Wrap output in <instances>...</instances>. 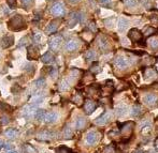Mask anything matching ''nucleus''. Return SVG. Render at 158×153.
<instances>
[{
    "label": "nucleus",
    "mask_w": 158,
    "mask_h": 153,
    "mask_svg": "<svg viewBox=\"0 0 158 153\" xmlns=\"http://www.w3.org/2000/svg\"><path fill=\"white\" fill-rule=\"evenodd\" d=\"M9 122H10V118H9L8 116H2L0 118V123L1 124H8Z\"/></svg>",
    "instance_id": "obj_40"
},
{
    "label": "nucleus",
    "mask_w": 158,
    "mask_h": 153,
    "mask_svg": "<svg viewBox=\"0 0 158 153\" xmlns=\"http://www.w3.org/2000/svg\"><path fill=\"white\" fill-rule=\"evenodd\" d=\"M62 136H64L65 139H70V138H72L73 136V132L72 130H71V127L70 126H66L64 129V132H62Z\"/></svg>",
    "instance_id": "obj_26"
},
{
    "label": "nucleus",
    "mask_w": 158,
    "mask_h": 153,
    "mask_svg": "<svg viewBox=\"0 0 158 153\" xmlns=\"http://www.w3.org/2000/svg\"><path fill=\"white\" fill-rule=\"evenodd\" d=\"M62 42V38L60 35H53L48 41V45H50V47H51L53 51H57L59 49V46H60Z\"/></svg>",
    "instance_id": "obj_7"
},
{
    "label": "nucleus",
    "mask_w": 158,
    "mask_h": 153,
    "mask_svg": "<svg viewBox=\"0 0 158 153\" xmlns=\"http://www.w3.org/2000/svg\"><path fill=\"white\" fill-rule=\"evenodd\" d=\"M87 92H88V94H90V95H97V94H99L100 89L97 85H93V86L87 88Z\"/></svg>",
    "instance_id": "obj_28"
},
{
    "label": "nucleus",
    "mask_w": 158,
    "mask_h": 153,
    "mask_svg": "<svg viewBox=\"0 0 158 153\" xmlns=\"http://www.w3.org/2000/svg\"><path fill=\"white\" fill-rule=\"evenodd\" d=\"M98 140H99V134L97 132H89L86 136V141L89 145H95Z\"/></svg>",
    "instance_id": "obj_12"
},
{
    "label": "nucleus",
    "mask_w": 158,
    "mask_h": 153,
    "mask_svg": "<svg viewBox=\"0 0 158 153\" xmlns=\"http://www.w3.org/2000/svg\"><path fill=\"white\" fill-rule=\"evenodd\" d=\"M87 125V119L85 118V117H79L78 119H76V122H75V126H76V129L78 130H84L85 129V126Z\"/></svg>",
    "instance_id": "obj_18"
},
{
    "label": "nucleus",
    "mask_w": 158,
    "mask_h": 153,
    "mask_svg": "<svg viewBox=\"0 0 158 153\" xmlns=\"http://www.w3.org/2000/svg\"><path fill=\"white\" fill-rule=\"evenodd\" d=\"M88 28L91 30V31H93V32L97 31V25L95 24V23H90V24H89V26H88Z\"/></svg>",
    "instance_id": "obj_43"
},
{
    "label": "nucleus",
    "mask_w": 158,
    "mask_h": 153,
    "mask_svg": "<svg viewBox=\"0 0 158 153\" xmlns=\"http://www.w3.org/2000/svg\"><path fill=\"white\" fill-rule=\"evenodd\" d=\"M32 34H33V41H35V43H39L41 40V33L39 31H33Z\"/></svg>",
    "instance_id": "obj_35"
},
{
    "label": "nucleus",
    "mask_w": 158,
    "mask_h": 153,
    "mask_svg": "<svg viewBox=\"0 0 158 153\" xmlns=\"http://www.w3.org/2000/svg\"><path fill=\"white\" fill-rule=\"evenodd\" d=\"M69 88H70L69 81H62V83H60V85H59V89H60L62 91H67V90H69Z\"/></svg>",
    "instance_id": "obj_32"
},
{
    "label": "nucleus",
    "mask_w": 158,
    "mask_h": 153,
    "mask_svg": "<svg viewBox=\"0 0 158 153\" xmlns=\"http://www.w3.org/2000/svg\"><path fill=\"white\" fill-rule=\"evenodd\" d=\"M116 113H117V116H124L125 113H126V111H127V108L125 107V106H119V107H117L116 108Z\"/></svg>",
    "instance_id": "obj_34"
},
{
    "label": "nucleus",
    "mask_w": 158,
    "mask_h": 153,
    "mask_svg": "<svg viewBox=\"0 0 158 153\" xmlns=\"http://www.w3.org/2000/svg\"><path fill=\"white\" fill-rule=\"evenodd\" d=\"M118 125H119V132H121V134L125 137H128L132 133V131H134V122H126V123L118 124Z\"/></svg>",
    "instance_id": "obj_6"
},
{
    "label": "nucleus",
    "mask_w": 158,
    "mask_h": 153,
    "mask_svg": "<svg viewBox=\"0 0 158 153\" xmlns=\"http://www.w3.org/2000/svg\"><path fill=\"white\" fill-rule=\"evenodd\" d=\"M4 148L5 149H11V148H12V145H11V143H4Z\"/></svg>",
    "instance_id": "obj_48"
},
{
    "label": "nucleus",
    "mask_w": 158,
    "mask_h": 153,
    "mask_svg": "<svg viewBox=\"0 0 158 153\" xmlns=\"http://www.w3.org/2000/svg\"><path fill=\"white\" fill-rule=\"evenodd\" d=\"M40 54H39V49L36 46L31 45L27 48V59L28 60H36L39 58Z\"/></svg>",
    "instance_id": "obj_9"
},
{
    "label": "nucleus",
    "mask_w": 158,
    "mask_h": 153,
    "mask_svg": "<svg viewBox=\"0 0 158 153\" xmlns=\"http://www.w3.org/2000/svg\"><path fill=\"white\" fill-rule=\"evenodd\" d=\"M158 101V97L155 94H148L146 97H144V102L148 105H154L156 104Z\"/></svg>",
    "instance_id": "obj_22"
},
{
    "label": "nucleus",
    "mask_w": 158,
    "mask_h": 153,
    "mask_svg": "<svg viewBox=\"0 0 158 153\" xmlns=\"http://www.w3.org/2000/svg\"><path fill=\"white\" fill-rule=\"evenodd\" d=\"M114 64L118 67V69H125L128 67V60L123 56H117L114 59Z\"/></svg>",
    "instance_id": "obj_11"
},
{
    "label": "nucleus",
    "mask_w": 158,
    "mask_h": 153,
    "mask_svg": "<svg viewBox=\"0 0 158 153\" xmlns=\"http://www.w3.org/2000/svg\"><path fill=\"white\" fill-rule=\"evenodd\" d=\"M50 10H51V13L56 17H62L65 15V12H66L65 4L62 1H56V2H54Z\"/></svg>",
    "instance_id": "obj_2"
},
{
    "label": "nucleus",
    "mask_w": 158,
    "mask_h": 153,
    "mask_svg": "<svg viewBox=\"0 0 158 153\" xmlns=\"http://www.w3.org/2000/svg\"><path fill=\"white\" fill-rule=\"evenodd\" d=\"M128 26H129L128 20H127L126 18H124V17H121L119 20H118V30H119L121 32H124V31L128 28Z\"/></svg>",
    "instance_id": "obj_21"
},
{
    "label": "nucleus",
    "mask_w": 158,
    "mask_h": 153,
    "mask_svg": "<svg viewBox=\"0 0 158 153\" xmlns=\"http://www.w3.org/2000/svg\"><path fill=\"white\" fill-rule=\"evenodd\" d=\"M154 146H155V149L158 151V137L155 139V141H154Z\"/></svg>",
    "instance_id": "obj_47"
},
{
    "label": "nucleus",
    "mask_w": 158,
    "mask_h": 153,
    "mask_svg": "<svg viewBox=\"0 0 158 153\" xmlns=\"http://www.w3.org/2000/svg\"><path fill=\"white\" fill-rule=\"evenodd\" d=\"M154 31H155V29H154L153 27H148V28H145V30H144L145 35H151V34H153Z\"/></svg>",
    "instance_id": "obj_41"
},
{
    "label": "nucleus",
    "mask_w": 158,
    "mask_h": 153,
    "mask_svg": "<svg viewBox=\"0 0 158 153\" xmlns=\"http://www.w3.org/2000/svg\"><path fill=\"white\" fill-rule=\"evenodd\" d=\"M112 118H113L112 111H105L103 115H101L100 117H98V118L95 120V123H96L97 125H100V126L105 125V124H108L111 120H112Z\"/></svg>",
    "instance_id": "obj_4"
},
{
    "label": "nucleus",
    "mask_w": 158,
    "mask_h": 153,
    "mask_svg": "<svg viewBox=\"0 0 158 153\" xmlns=\"http://www.w3.org/2000/svg\"><path fill=\"white\" fill-rule=\"evenodd\" d=\"M128 38L134 42V43H139L141 45H144V40H143V33L140 31L139 29H136V28H132V29L129 30L128 33Z\"/></svg>",
    "instance_id": "obj_3"
},
{
    "label": "nucleus",
    "mask_w": 158,
    "mask_h": 153,
    "mask_svg": "<svg viewBox=\"0 0 158 153\" xmlns=\"http://www.w3.org/2000/svg\"><path fill=\"white\" fill-rule=\"evenodd\" d=\"M148 44L153 51H158V35H153L148 40Z\"/></svg>",
    "instance_id": "obj_19"
},
{
    "label": "nucleus",
    "mask_w": 158,
    "mask_h": 153,
    "mask_svg": "<svg viewBox=\"0 0 158 153\" xmlns=\"http://www.w3.org/2000/svg\"><path fill=\"white\" fill-rule=\"evenodd\" d=\"M0 108H1V109H11V107L10 106H8V105H5L4 103H0Z\"/></svg>",
    "instance_id": "obj_46"
},
{
    "label": "nucleus",
    "mask_w": 158,
    "mask_h": 153,
    "mask_svg": "<svg viewBox=\"0 0 158 153\" xmlns=\"http://www.w3.org/2000/svg\"><path fill=\"white\" fill-rule=\"evenodd\" d=\"M21 4L25 10H29L33 4V0H21Z\"/></svg>",
    "instance_id": "obj_30"
},
{
    "label": "nucleus",
    "mask_w": 158,
    "mask_h": 153,
    "mask_svg": "<svg viewBox=\"0 0 158 153\" xmlns=\"http://www.w3.org/2000/svg\"><path fill=\"white\" fill-rule=\"evenodd\" d=\"M123 1L127 7H134L137 4V0H123Z\"/></svg>",
    "instance_id": "obj_36"
},
{
    "label": "nucleus",
    "mask_w": 158,
    "mask_h": 153,
    "mask_svg": "<svg viewBox=\"0 0 158 153\" xmlns=\"http://www.w3.org/2000/svg\"><path fill=\"white\" fill-rule=\"evenodd\" d=\"M9 153H16V152H14V151H13V152H9Z\"/></svg>",
    "instance_id": "obj_52"
},
{
    "label": "nucleus",
    "mask_w": 158,
    "mask_h": 153,
    "mask_svg": "<svg viewBox=\"0 0 158 153\" xmlns=\"http://www.w3.org/2000/svg\"><path fill=\"white\" fill-rule=\"evenodd\" d=\"M58 26H59L58 20H52V22L46 26V33L52 34V33L56 32L57 29H58Z\"/></svg>",
    "instance_id": "obj_15"
},
{
    "label": "nucleus",
    "mask_w": 158,
    "mask_h": 153,
    "mask_svg": "<svg viewBox=\"0 0 158 153\" xmlns=\"http://www.w3.org/2000/svg\"><path fill=\"white\" fill-rule=\"evenodd\" d=\"M54 136V133L50 131H41L39 134H38V139L40 140H50L52 139Z\"/></svg>",
    "instance_id": "obj_17"
},
{
    "label": "nucleus",
    "mask_w": 158,
    "mask_h": 153,
    "mask_svg": "<svg viewBox=\"0 0 158 153\" xmlns=\"http://www.w3.org/2000/svg\"><path fill=\"white\" fill-rule=\"evenodd\" d=\"M97 108V103L93 100H85L84 101V110L86 115H91Z\"/></svg>",
    "instance_id": "obj_8"
},
{
    "label": "nucleus",
    "mask_w": 158,
    "mask_h": 153,
    "mask_svg": "<svg viewBox=\"0 0 158 153\" xmlns=\"http://www.w3.org/2000/svg\"><path fill=\"white\" fill-rule=\"evenodd\" d=\"M69 1L71 3H78V2H80V0H69Z\"/></svg>",
    "instance_id": "obj_51"
},
{
    "label": "nucleus",
    "mask_w": 158,
    "mask_h": 153,
    "mask_svg": "<svg viewBox=\"0 0 158 153\" xmlns=\"http://www.w3.org/2000/svg\"><path fill=\"white\" fill-rule=\"evenodd\" d=\"M134 153H145V152L143 150H141V149H138V150L134 151Z\"/></svg>",
    "instance_id": "obj_49"
},
{
    "label": "nucleus",
    "mask_w": 158,
    "mask_h": 153,
    "mask_svg": "<svg viewBox=\"0 0 158 153\" xmlns=\"http://www.w3.org/2000/svg\"><path fill=\"white\" fill-rule=\"evenodd\" d=\"M14 44V37L12 34H7L4 35L2 39H1V42H0V45L2 48H9Z\"/></svg>",
    "instance_id": "obj_10"
},
{
    "label": "nucleus",
    "mask_w": 158,
    "mask_h": 153,
    "mask_svg": "<svg viewBox=\"0 0 158 153\" xmlns=\"http://www.w3.org/2000/svg\"><path fill=\"white\" fill-rule=\"evenodd\" d=\"M141 113H142V106L139 104L134 105L131 109V115L134 116V117H138V116H140Z\"/></svg>",
    "instance_id": "obj_27"
},
{
    "label": "nucleus",
    "mask_w": 158,
    "mask_h": 153,
    "mask_svg": "<svg viewBox=\"0 0 158 153\" xmlns=\"http://www.w3.org/2000/svg\"><path fill=\"white\" fill-rule=\"evenodd\" d=\"M71 102H72L73 104L78 105V106H81V105L84 103V99H83V97H82V94H81L80 92H76V93L72 97V99H71Z\"/></svg>",
    "instance_id": "obj_20"
},
{
    "label": "nucleus",
    "mask_w": 158,
    "mask_h": 153,
    "mask_svg": "<svg viewBox=\"0 0 158 153\" xmlns=\"http://www.w3.org/2000/svg\"><path fill=\"white\" fill-rule=\"evenodd\" d=\"M26 71L27 72H29L30 74H33L36 72V67L32 64H27L26 65Z\"/></svg>",
    "instance_id": "obj_38"
},
{
    "label": "nucleus",
    "mask_w": 158,
    "mask_h": 153,
    "mask_svg": "<svg viewBox=\"0 0 158 153\" xmlns=\"http://www.w3.org/2000/svg\"><path fill=\"white\" fill-rule=\"evenodd\" d=\"M44 116H45V110H43V109H38V110H36L35 118L37 119V120L43 121V119H44Z\"/></svg>",
    "instance_id": "obj_29"
},
{
    "label": "nucleus",
    "mask_w": 158,
    "mask_h": 153,
    "mask_svg": "<svg viewBox=\"0 0 158 153\" xmlns=\"http://www.w3.org/2000/svg\"><path fill=\"white\" fill-rule=\"evenodd\" d=\"M158 76V73L155 69L152 67H146L144 71V78L145 79H152V78H156Z\"/></svg>",
    "instance_id": "obj_16"
},
{
    "label": "nucleus",
    "mask_w": 158,
    "mask_h": 153,
    "mask_svg": "<svg viewBox=\"0 0 158 153\" xmlns=\"http://www.w3.org/2000/svg\"><path fill=\"white\" fill-rule=\"evenodd\" d=\"M57 119H58V115L56 113H54V111H50V113H45L43 121L45 123H54Z\"/></svg>",
    "instance_id": "obj_14"
},
{
    "label": "nucleus",
    "mask_w": 158,
    "mask_h": 153,
    "mask_svg": "<svg viewBox=\"0 0 158 153\" xmlns=\"http://www.w3.org/2000/svg\"><path fill=\"white\" fill-rule=\"evenodd\" d=\"M79 47V42L78 40H75V39H72V40H69L66 43V45H65V49L67 51H75V49H78Z\"/></svg>",
    "instance_id": "obj_13"
},
{
    "label": "nucleus",
    "mask_w": 158,
    "mask_h": 153,
    "mask_svg": "<svg viewBox=\"0 0 158 153\" xmlns=\"http://www.w3.org/2000/svg\"><path fill=\"white\" fill-rule=\"evenodd\" d=\"M50 75H51L53 78L56 77V75H57V71H56V69H54V67H53V69H52V70H51V72H50Z\"/></svg>",
    "instance_id": "obj_45"
},
{
    "label": "nucleus",
    "mask_w": 158,
    "mask_h": 153,
    "mask_svg": "<svg viewBox=\"0 0 158 153\" xmlns=\"http://www.w3.org/2000/svg\"><path fill=\"white\" fill-rule=\"evenodd\" d=\"M35 85L37 87H43L45 85V81H44L43 78H39V79H37V81H35Z\"/></svg>",
    "instance_id": "obj_39"
},
{
    "label": "nucleus",
    "mask_w": 158,
    "mask_h": 153,
    "mask_svg": "<svg viewBox=\"0 0 158 153\" xmlns=\"http://www.w3.org/2000/svg\"><path fill=\"white\" fill-rule=\"evenodd\" d=\"M157 132H158V130H157Z\"/></svg>",
    "instance_id": "obj_54"
},
{
    "label": "nucleus",
    "mask_w": 158,
    "mask_h": 153,
    "mask_svg": "<svg viewBox=\"0 0 158 153\" xmlns=\"http://www.w3.org/2000/svg\"><path fill=\"white\" fill-rule=\"evenodd\" d=\"M8 4L11 7V8H15V4H16V0H7Z\"/></svg>",
    "instance_id": "obj_44"
},
{
    "label": "nucleus",
    "mask_w": 158,
    "mask_h": 153,
    "mask_svg": "<svg viewBox=\"0 0 158 153\" xmlns=\"http://www.w3.org/2000/svg\"><path fill=\"white\" fill-rule=\"evenodd\" d=\"M99 2L101 3L103 7H110L112 0H99Z\"/></svg>",
    "instance_id": "obj_42"
},
{
    "label": "nucleus",
    "mask_w": 158,
    "mask_h": 153,
    "mask_svg": "<svg viewBox=\"0 0 158 153\" xmlns=\"http://www.w3.org/2000/svg\"><path fill=\"white\" fill-rule=\"evenodd\" d=\"M82 20H83V15L82 14L76 13V12H72L69 15V18H68V27L73 28L79 22H82Z\"/></svg>",
    "instance_id": "obj_5"
},
{
    "label": "nucleus",
    "mask_w": 158,
    "mask_h": 153,
    "mask_svg": "<svg viewBox=\"0 0 158 153\" xmlns=\"http://www.w3.org/2000/svg\"><path fill=\"white\" fill-rule=\"evenodd\" d=\"M98 46L101 51H107L109 48V44H108V40L105 37H100L98 39Z\"/></svg>",
    "instance_id": "obj_23"
},
{
    "label": "nucleus",
    "mask_w": 158,
    "mask_h": 153,
    "mask_svg": "<svg viewBox=\"0 0 158 153\" xmlns=\"http://www.w3.org/2000/svg\"><path fill=\"white\" fill-rule=\"evenodd\" d=\"M85 59L88 60V61H93V60L96 59V53L93 51H87L85 53Z\"/></svg>",
    "instance_id": "obj_31"
},
{
    "label": "nucleus",
    "mask_w": 158,
    "mask_h": 153,
    "mask_svg": "<svg viewBox=\"0 0 158 153\" xmlns=\"http://www.w3.org/2000/svg\"><path fill=\"white\" fill-rule=\"evenodd\" d=\"M90 71L93 73H95V74H97V73H99L100 72V69H99V65H98V63H95V64H93L91 65V67H90Z\"/></svg>",
    "instance_id": "obj_37"
},
{
    "label": "nucleus",
    "mask_w": 158,
    "mask_h": 153,
    "mask_svg": "<svg viewBox=\"0 0 158 153\" xmlns=\"http://www.w3.org/2000/svg\"><path fill=\"white\" fill-rule=\"evenodd\" d=\"M156 121H158V118H157V119H156Z\"/></svg>",
    "instance_id": "obj_53"
},
{
    "label": "nucleus",
    "mask_w": 158,
    "mask_h": 153,
    "mask_svg": "<svg viewBox=\"0 0 158 153\" xmlns=\"http://www.w3.org/2000/svg\"><path fill=\"white\" fill-rule=\"evenodd\" d=\"M4 135H5V137H8L9 139H14V138L17 137L19 132L16 131L15 129H8L4 132Z\"/></svg>",
    "instance_id": "obj_25"
},
{
    "label": "nucleus",
    "mask_w": 158,
    "mask_h": 153,
    "mask_svg": "<svg viewBox=\"0 0 158 153\" xmlns=\"http://www.w3.org/2000/svg\"><path fill=\"white\" fill-rule=\"evenodd\" d=\"M7 24H8V28L12 31H21V30L25 29L27 27L26 20L19 14H16L13 17H11Z\"/></svg>",
    "instance_id": "obj_1"
},
{
    "label": "nucleus",
    "mask_w": 158,
    "mask_h": 153,
    "mask_svg": "<svg viewBox=\"0 0 158 153\" xmlns=\"http://www.w3.org/2000/svg\"><path fill=\"white\" fill-rule=\"evenodd\" d=\"M41 61H42L43 63H45V64H47V63H52V62L54 61L53 54H52V53H50V51L45 53V54L42 56V58H41Z\"/></svg>",
    "instance_id": "obj_24"
},
{
    "label": "nucleus",
    "mask_w": 158,
    "mask_h": 153,
    "mask_svg": "<svg viewBox=\"0 0 158 153\" xmlns=\"http://www.w3.org/2000/svg\"><path fill=\"white\" fill-rule=\"evenodd\" d=\"M56 153H72V151L66 146H60V147L56 149Z\"/></svg>",
    "instance_id": "obj_33"
},
{
    "label": "nucleus",
    "mask_w": 158,
    "mask_h": 153,
    "mask_svg": "<svg viewBox=\"0 0 158 153\" xmlns=\"http://www.w3.org/2000/svg\"><path fill=\"white\" fill-rule=\"evenodd\" d=\"M3 146H4V142H3V140L0 139V149H2Z\"/></svg>",
    "instance_id": "obj_50"
}]
</instances>
